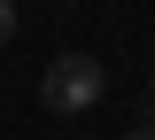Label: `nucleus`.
I'll return each mask as SVG.
<instances>
[{"label":"nucleus","mask_w":155,"mask_h":140,"mask_svg":"<svg viewBox=\"0 0 155 140\" xmlns=\"http://www.w3.org/2000/svg\"><path fill=\"white\" fill-rule=\"evenodd\" d=\"M147 94H155V78H147Z\"/></svg>","instance_id":"4"},{"label":"nucleus","mask_w":155,"mask_h":140,"mask_svg":"<svg viewBox=\"0 0 155 140\" xmlns=\"http://www.w3.org/2000/svg\"><path fill=\"white\" fill-rule=\"evenodd\" d=\"M16 39V0H0V47Z\"/></svg>","instance_id":"2"},{"label":"nucleus","mask_w":155,"mask_h":140,"mask_svg":"<svg viewBox=\"0 0 155 140\" xmlns=\"http://www.w3.org/2000/svg\"><path fill=\"white\" fill-rule=\"evenodd\" d=\"M124 140H155V132H124Z\"/></svg>","instance_id":"3"},{"label":"nucleus","mask_w":155,"mask_h":140,"mask_svg":"<svg viewBox=\"0 0 155 140\" xmlns=\"http://www.w3.org/2000/svg\"><path fill=\"white\" fill-rule=\"evenodd\" d=\"M39 101H47L54 117H85V109L109 101V70H101L93 55H54L39 70Z\"/></svg>","instance_id":"1"}]
</instances>
